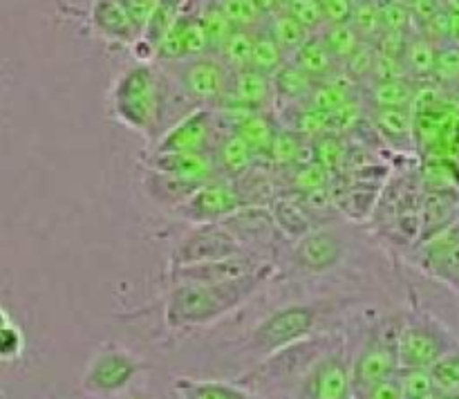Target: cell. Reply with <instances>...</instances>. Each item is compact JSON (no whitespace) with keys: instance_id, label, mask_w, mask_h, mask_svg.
I'll list each match as a JSON object with an SVG mask.
<instances>
[{"instance_id":"obj_37","label":"cell","mask_w":459,"mask_h":399,"mask_svg":"<svg viewBox=\"0 0 459 399\" xmlns=\"http://www.w3.org/2000/svg\"><path fill=\"white\" fill-rule=\"evenodd\" d=\"M433 390L437 395H457L459 393V348L444 354L442 359L429 368Z\"/></svg>"},{"instance_id":"obj_11","label":"cell","mask_w":459,"mask_h":399,"mask_svg":"<svg viewBox=\"0 0 459 399\" xmlns=\"http://www.w3.org/2000/svg\"><path fill=\"white\" fill-rule=\"evenodd\" d=\"M345 256L348 245L343 238L323 224L291 240L290 247L291 269L303 276H325L343 263Z\"/></svg>"},{"instance_id":"obj_28","label":"cell","mask_w":459,"mask_h":399,"mask_svg":"<svg viewBox=\"0 0 459 399\" xmlns=\"http://www.w3.org/2000/svg\"><path fill=\"white\" fill-rule=\"evenodd\" d=\"M276 128L278 124H273L269 112H251L249 117H245V119L233 128V133H238L247 143H249V148L254 151L255 157H264L267 155V148L269 143H272Z\"/></svg>"},{"instance_id":"obj_46","label":"cell","mask_w":459,"mask_h":399,"mask_svg":"<svg viewBox=\"0 0 459 399\" xmlns=\"http://www.w3.org/2000/svg\"><path fill=\"white\" fill-rule=\"evenodd\" d=\"M394 79H408L403 63L399 56H388V54H375V65H372L370 83L375 81H394Z\"/></svg>"},{"instance_id":"obj_14","label":"cell","mask_w":459,"mask_h":399,"mask_svg":"<svg viewBox=\"0 0 459 399\" xmlns=\"http://www.w3.org/2000/svg\"><path fill=\"white\" fill-rule=\"evenodd\" d=\"M146 170L173 175V178L193 179V182H209L218 178L213 152H160L148 151L142 157Z\"/></svg>"},{"instance_id":"obj_53","label":"cell","mask_w":459,"mask_h":399,"mask_svg":"<svg viewBox=\"0 0 459 399\" xmlns=\"http://www.w3.org/2000/svg\"><path fill=\"white\" fill-rule=\"evenodd\" d=\"M282 3H285V0H281V4H282Z\"/></svg>"},{"instance_id":"obj_25","label":"cell","mask_w":459,"mask_h":399,"mask_svg":"<svg viewBox=\"0 0 459 399\" xmlns=\"http://www.w3.org/2000/svg\"><path fill=\"white\" fill-rule=\"evenodd\" d=\"M420 179L424 184V191L459 193V161L433 155L421 166Z\"/></svg>"},{"instance_id":"obj_42","label":"cell","mask_w":459,"mask_h":399,"mask_svg":"<svg viewBox=\"0 0 459 399\" xmlns=\"http://www.w3.org/2000/svg\"><path fill=\"white\" fill-rule=\"evenodd\" d=\"M218 4L233 27H240V30H258L264 22V16L255 7L254 0H218Z\"/></svg>"},{"instance_id":"obj_31","label":"cell","mask_w":459,"mask_h":399,"mask_svg":"<svg viewBox=\"0 0 459 399\" xmlns=\"http://www.w3.org/2000/svg\"><path fill=\"white\" fill-rule=\"evenodd\" d=\"M287 61V54L282 52L281 45L267 34L263 25L254 31V48H251V61L249 67L255 72L272 76L282 63Z\"/></svg>"},{"instance_id":"obj_21","label":"cell","mask_w":459,"mask_h":399,"mask_svg":"<svg viewBox=\"0 0 459 399\" xmlns=\"http://www.w3.org/2000/svg\"><path fill=\"white\" fill-rule=\"evenodd\" d=\"M200 184L204 182H193V179H182L173 178V175L157 173V170H146V178H143V191L151 197L152 202H157L164 209L175 211L184 200L191 197V193L195 191Z\"/></svg>"},{"instance_id":"obj_50","label":"cell","mask_w":459,"mask_h":399,"mask_svg":"<svg viewBox=\"0 0 459 399\" xmlns=\"http://www.w3.org/2000/svg\"><path fill=\"white\" fill-rule=\"evenodd\" d=\"M254 4L260 9V13H263V16H269V13H273L281 9V0H254Z\"/></svg>"},{"instance_id":"obj_4","label":"cell","mask_w":459,"mask_h":399,"mask_svg":"<svg viewBox=\"0 0 459 399\" xmlns=\"http://www.w3.org/2000/svg\"><path fill=\"white\" fill-rule=\"evenodd\" d=\"M403 314L370 323L361 348L352 354V399H363L370 388L399 372L397 341Z\"/></svg>"},{"instance_id":"obj_24","label":"cell","mask_w":459,"mask_h":399,"mask_svg":"<svg viewBox=\"0 0 459 399\" xmlns=\"http://www.w3.org/2000/svg\"><path fill=\"white\" fill-rule=\"evenodd\" d=\"M175 388L179 390V395H188V397L195 399H258L242 384H229V381L215 379H188V377H182V379H178Z\"/></svg>"},{"instance_id":"obj_41","label":"cell","mask_w":459,"mask_h":399,"mask_svg":"<svg viewBox=\"0 0 459 399\" xmlns=\"http://www.w3.org/2000/svg\"><path fill=\"white\" fill-rule=\"evenodd\" d=\"M330 178V170L323 169L318 161H309V164H294V170L290 175V184L296 191V195H303V193L327 186L332 182Z\"/></svg>"},{"instance_id":"obj_8","label":"cell","mask_w":459,"mask_h":399,"mask_svg":"<svg viewBox=\"0 0 459 399\" xmlns=\"http://www.w3.org/2000/svg\"><path fill=\"white\" fill-rule=\"evenodd\" d=\"M143 368H146L143 359L130 352L128 348L119 343H103L85 366L81 390L90 397L115 399L130 390Z\"/></svg>"},{"instance_id":"obj_1","label":"cell","mask_w":459,"mask_h":399,"mask_svg":"<svg viewBox=\"0 0 459 399\" xmlns=\"http://www.w3.org/2000/svg\"><path fill=\"white\" fill-rule=\"evenodd\" d=\"M276 265L272 260L255 272L229 281H179L170 282L164 299V321L170 330L211 325L227 314L254 299L264 285L276 276Z\"/></svg>"},{"instance_id":"obj_12","label":"cell","mask_w":459,"mask_h":399,"mask_svg":"<svg viewBox=\"0 0 459 399\" xmlns=\"http://www.w3.org/2000/svg\"><path fill=\"white\" fill-rule=\"evenodd\" d=\"M245 200L238 193L236 184L229 179L213 178L209 182L200 184L195 191L191 193L188 200H184L178 209L173 211L175 218L186 220L191 224H211L222 222L231 213L240 211Z\"/></svg>"},{"instance_id":"obj_26","label":"cell","mask_w":459,"mask_h":399,"mask_svg":"<svg viewBox=\"0 0 459 399\" xmlns=\"http://www.w3.org/2000/svg\"><path fill=\"white\" fill-rule=\"evenodd\" d=\"M263 27L267 30V34L272 36L278 45H281L282 52L287 54V58H290L291 54H294L296 49L305 43V39L309 36V31L305 30L299 21H294L290 13L282 12V9L269 13V16H264Z\"/></svg>"},{"instance_id":"obj_10","label":"cell","mask_w":459,"mask_h":399,"mask_svg":"<svg viewBox=\"0 0 459 399\" xmlns=\"http://www.w3.org/2000/svg\"><path fill=\"white\" fill-rule=\"evenodd\" d=\"M233 256H255L238 240L231 229L224 222L193 224L188 233L179 238L170 256V267L193 263H206V260L233 258ZM263 258V256H260Z\"/></svg>"},{"instance_id":"obj_18","label":"cell","mask_w":459,"mask_h":399,"mask_svg":"<svg viewBox=\"0 0 459 399\" xmlns=\"http://www.w3.org/2000/svg\"><path fill=\"white\" fill-rule=\"evenodd\" d=\"M269 213H272L273 224L278 227L281 236L290 238V240H296V238L305 236L312 229L321 227V222L305 209L299 195L273 200L272 206H269Z\"/></svg>"},{"instance_id":"obj_39","label":"cell","mask_w":459,"mask_h":399,"mask_svg":"<svg viewBox=\"0 0 459 399\" xmlns=\"http://www.w3.org/2000/svg\"><path fill=\"white\" fill-rule=\"evenodd\" d=\"M377 4H379L381 31H399V34H408V31L415 30L411 4L402 3V0H377Z\"/></svg>"},{"instance_id":"obj_16","label":"cell","mask_w":459,"mask_h":399,"mask_svg":"<svg viewBox=\"0 0 459 399\" xmlns=\"http://www.w3.org/2000/svg\"><path fill=\"white\" fill-rule=\"evenodd\" d=\"M222 106H240L255 112H264L267 108L273 106L272 76L251 70V67L231 72L227 97H224Z\"/></svg>"},{"instance_id":"obj_6","label":"cell","mask_w":459,"mask_h":399,"mask_svg":"<svg viewBox=\"0 0 459 399\" xmlns=\"http://www.w3.org/2000/svg\"><path fill=\"white\" fill-rule=\"evenodd\" d=\"M457 348L459 336L455 332L420 303H412L403 314L397 341L399 368H430Z\"/></svg>"},{"instance_id":"obj_48","label":"cell","mask_w":459,"mask_h":399,"mask_svg":"<svg viewBox=\"0 0 459 399\" xmlns=\"http://www.w3.org/2000/svg\"><path fill=\"white\" fill-rule=\"evenodd\" d=\"M318 4L325 22H348L354 0H318Z\"/></svg>"},{"instance_id":"obj_22","label":"cell","mask_w":459,"mask_h":399,"mask_svg":"<svg viewBox=\"0 0 459 399\" xmlns=\"http://www.w3.org/2000/svg\"><path fill=\"white\" fill-rule=\"evenodd\" d=\"M316 81L309 79L300 67L287 58L281 67L272 74L273 85V103H282V106H291V103H303L312 92Z\"/></svg>"},{"instance_id":"obj_52","label":"cell","mask_w":459,"mask_h":399,"mask_svg":"<svg viewBox=\"0 0 459 399\" xmlns=\"http://www.w3.org/2000/svg\"><path fill=\"white\" fill-rule=\"evenodd\" d=\"M115 399H148L146 395H142V393H133V390H126V393H121L119 397H115Z\"/></svg>"},{"instance_id":"obj_7","label":"cell","mask_w":459,"mask_h":399,"mask_svg":"<svg viewBox=\"0 0 459 399\" xmlns=\"http://www.w3.org/2000/svg\"><path fill=\"white\" fill-rule=\"evenodd\" d=\"M175 88L193 108H220L229 90L231 70L218 58V54L184 58L175 63H160Z\"/></svg>"},{"instance_id":"obj_51","label":"cell","mask_w":459,"mask_h":399,"mask_svg":"<svg viewBox=\"0 0 459 399\" xmlns=\"http://www.w3.org/2000/svg\"><path fill=\"white\" fill-rule=\"evenodd\" d=\"M439 7L444 9V12L448 13H455V16H459V0H437Z\"/></svg>"},{"instance_id":"obj_44","label":"cell","mask_w":459,"mask_h":399,"mask_svg":"<svg viewBox=\"0 0 459 399\" xmlns=\"http://www.w3.org/2000/svg\"><path fill=\"white\" fill-rule=\"evenodd\" d=\"M397 377L403 399H426L435 393L429 368H399Z\"/></svg>"},{"instance_id":"obj_33","label":"cell","mask_w":459,"mask_h":399,"mask_svg":"<svg viewBox=\"0 0 459 399\" xmlns=\"http://www.w3.org/2000/svg\"><path fill=\"white\" fill-rule=\"evenodd\" d=\"M412 92H415V81L411 79L375 81L370 88V103L375 110H381V108H408Z\"/></svg>"},{"instance_id":"obj_13","label":"cell","mask_w":459,"mask_h":399,"mask_svg":"<svg viewBox=\"0 0 459 399\" xmlns=\"http://www.w3.org/2000/svg\"><path fill=\"white\" fill-rule=\"evenodd\" d=\"M85 22L97 39L121 48H130L139 36V30L126 13L121 0H92L85 13Z\"/></svg>"},{"instance_id":"obj_36","label":"cell","mask_w":459,"mask_h":399,"mask_svg":"<svg viewBox=\"0 0 459 399\" xmlns=\"http://www.w3.org/2000/svg\"><path fill=\"white\" fill-rule=\"evenodd\" d=\"M305 137L291 133V130L278 126L276 133H273L272 143L267 148V160L276 166H294L299 164L300 148H303Z\"/></svg>"},{"instance_id":"obj_43","label":"cell","mask_w":459,"mask_h":399,"mask_svg":"<svg viewBox=\"0 0 459 399\" xmlns=\"http://www.w3.org/2000/svg\"><path fill=\"white\" fill-rule=\"evenodd\" d=\"M375 54H377L375 43H370V40H361L359 48L354 49L343 63H341V67H343V70L348 72L359 85L368 83L372 76V65H375Z\"/></svg>"},{"instance_id":"obj_47","label":"cell","mask_w":459,"mask_h":399,"mask_svg":"<svg viewBox=\"0 0 459 399\" xmlns=\"http://www.w3.org/2000/svg\"><path fill=\"white\" fill-rule=\"evenodd\" d=\"M121 4H124L126 13L130 16L133 25L137 27L139 34H142V30L146 27L148 18H151L152 9H155L157 0H121Z\"/></svg>"},{"instance_id":"obj_32","label":"cell","mask_w":459,"mask_h":399,"mask_svg":"<svg viewBox=\"0 0 459 399\" xmlns=\"http://www.w3.org/2000/svg\"><path fill=\"white\" fill-rule=\"evenodd\" d=\"M316 34L321 36L323 45H325L327 52L334 56V61L339 63V65L359 48V43H361V39H359V34L352 30L350 22H325Z\"/></svg>"},{"instance_id":"obj_34","label":"cell","mask_w":459,"mask_h":399,"mask_svg":"<svg viewBox=\"0 0 459 399\" xmlns=\"http://www.w3.org/2000/svg\"><path fill=\"white\" fill-rule=\"evenodd\" d=\"M433 81L446 92L459 94V43L453 40L437 43Z\"/></svg>"},{"instance_id":"obj_5","label":"cell","mask_w":459,"mask_h":399,"mask_svg":"<svg viewBox=\"0 0 459 399\" xmlns=\"http://www.w3.org/2000/svg\"><path fill=\"white\" fill-rule=\"evenodd\" d=\"M285 399H352V352L341 334L303 368Z\"/></svg>"},{"instance_id":"obj_15","label":"cell","mask_w":459,"mask_h":399,"mask_svg":"<svg viewBox=\"0 0 459 399\" xmlns=\"http://www.w3.org/2000/svg\"><path fill=\"white\" fill-rule=\"evenodd\" d=\"M267 263L260 256H233V258L222 260H206V263H193V265H179V267L169 269V281H229V278H240L247 273L255 272L258 267Z\"/></svg>"},{"instance_id":"obj_23","label":"cell","mask_w":459,"mask_h":399,"mask_svg":"<svg viewBox=\"0 0 459 399\" xmlns=\"http://www.w3.org/2000/svg\"><path fill=\"white\" fill-rule=\"evenodd\" d=\"M290 61L294 63L296 67H300V70L314 81L327 79V76L334 74L341 67L339 63L334 61V56L327 52V48L323 45L321 36L318 34H309L307 39H305V43L291 54Z\"/></svg>"},{"instance_id":"obj_40","label":"cell","mask_w":459,"mask_h":399,"mask_svg":"<svg viewBox=\"0 0 459 399\" xmlns=\"http://www.w3.org/2000/svg\"><path fill=\"white\" fill-rule=\"evenodd\" d=\"M348 143L343 142V137L339 134H323L318 137V142L314 143V160L323 166L330 173L341 170V166L348 161Z\"/></svg>"},{"instance_id":"obj_45","label":"cell","mask_w":459,"mask_h":399,"mask_svg":"<svg viewBox=\"0 0 459 399\" xmlns=\"http://www.w3.org/2000/svg\"><path fill=\"white\" fill-rule=\"evenodd\" d=\"M281 9L290 13L294 21H299L309 34H316V31L325 25L318 0H285V3L281 4Z\"/></svg>"},{"instance_id":"obj_2","label":"cell","mask_w":459,"mask_h":399,"mask_svg":"<svg viewBox=\"0 0 459 399\" xmlns=\"http://www.w3.org/2000/svg\"><path fill=\"white\" fill-rule=\"evenodd\" d=\"M352 303V299H318L273 309L249 332L245 352L251 354L255 361H263L299 341L325 334L341 312Z\"/></svg>"},{"instance_id":"obj_19","label":"cell","mask_w":459,"mask_h":399,"mask_svg":"<svg viewBox=\"0 0 459 399\" xmlns=\"http://www.w3.org/2000/svg\"><path fill=\"white\" fill-rule=\"evenodd\" d=\"M255 160L258 157L254 155L249 143L233 130L220 137L218 146L213 151L215 170H218V175H227V178H242L247 170L254 169Z\"/></svg>"},{"instance_id":"obj_35","label":"cell","mask_w":459,"mask_h":399,"mask_svg":"<svg viewBox=\"0 0 459 399\" xmlns=\"http://www.w3.org/2000/svg\"><path fill=\"white\" fill-rule=\"evenodd\" d=\"M197 18H200L202 27L206 31V39L211 43V52L222 45V40L227 39L229 31L233 30V25L229 22V18L224 16V12L220 9L218 0H200L197 3Z\"/></svg>"},{"instance_id":"obj_38","label":"cell","mask_w":459,"mask_h":399,"mask_svg":"<svg viewBox=\"0 0 459 399\" xmlns=\"http://www.w3.org/2000/svg\"><path fill=\"white\" fill-rule=\"evenodd\" d=\"M348 22L357 31L359 39L375 43L377 36L381 34L379 4H377V0H354V7Z\"/></svg>"},{"instance_id":"obj_17","label":"cell","mask_w":459,"mask_h":399,"mask_svg":"<svg viewBox=\"0 0 459 399\" xmlns=\"http://www.w3.org/2000/svg\"><path fill=\"white\" fill-rule=\"evenodd\" d=\"M372 128L394 151H411L415 146V115L411 108H381L372 110Z\"/></svg>"},{"instance_id":"obj_29","label":"cell","mask_w":459,"mask_h":399,"mask_svg":"<svg viewBox=\"0 0 459 399\" xmlns=\"http://www.w3.org/2000/svg\"><path fill=\"white\" fill-rule=\"evenodd\" d=\"M188 4H191V0H157L146 27H143L142 34H139L143 40H148V43L155 48V54H157V43L164 39L166 31L175 25V21L182 16V12L188 7Z\"/></svg>"},{"instance_id":"obj_30","label":"cell","mask_w":459,"mask_h":399,"mask_svg":"<svg viewBox=\"0 0 459 399\" xmlns=\"http://www.w3.org/2000/svg\"><path fill=\"white\" fill-rule=\"evenodd\" d=\"M254 31L255 30H240L233 27L229 31L227 39L222 40L213 54H218L220 61L229 67L231 72H240L249 67L251 61V48H254Z\"/></svg>"},{"instance_id":"obj_49","label":"cell","mask_w":459,"mask_h":399,"mask_svg":"<svg viewBox=\"0 0 459 399\" xmlns=\"http://www.w3.org/2000/svg\"><path fill=\"white\" fill-rule=\"evenodd\" d=\"M363 399H403L402 386H399V377H390V379L381 381L375 388H370Z\"/></svg>"},{"instance_id":"obj_9","label":"cell","mask_w":459,"mask_h":399,"mask_svg":"<svg viewBox=\"0 0 459 399\" xmlns=\"http://www.w3.org/2000/svg\"><path fill=\"white\" fill-rule=\"evenodd\" d=\"M227 133L215 108H195L166 128L152 142L151 151L160 152H213Z\"/></svg>"},{"instance_id":"obj_27","label":"cell","mask_w":459,"mask_h":399,"mask_svg":"<svg viewBox=\"0 0 459 399\" xmlns=\"http://www.w3.org/2000/svg\"><path fill=\"white\" fill-rule=\"evenodd\" d=\"M377 195H379V186L372 188V184H352L348 191H334L336 209L350 220H368L372 215V209L377 204Z\"/></svg>"},{"instance_id":"obj_20","label":"cell","mask_w":459,"mask_h":399,"mask_svg":"<svg viewBox=\"0 0 459 399\" xmlns=\"http://www.w3.org/2000/svg\"><path fill=\"white\" fill-rule=\"evenodd\" d=\"M435 56H437V43L430 40L426 34H421V31L412 30L408 34L402 52V63L408 79L415 81V83H420V81H433Z\"/></svg>"},{"instance_id":"obj_3","label":"cell","mask_w":459,"mask_h":399,"mask_svg":"<svg viewBox=\"0 0 459 399\" xmlns=\"http://www.w3.org/2000/svg\"><path fill=\"white\" fill-rule=\"evenodd\" d=\"M108 112L117 124L155 142L164 133V72L152 63L126 67L112 81Z\"/></svg>"}]
</instances>
